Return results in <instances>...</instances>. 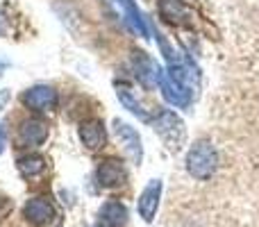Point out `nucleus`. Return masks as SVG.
<instances>
[{
  "label": "nucleus",
  "instance_id": "6e6552de",
  "mask_svg": "<svg viewBox=\"0 0 259 227\" xmlns=\"http://www.w3.org/2000/svg\"><path fill=\"white\" fill-rule=\"evenodd\" d=\"M159 198H161V179H152L141 191L139 202H137L139 216H141L146 223H152V218H155L157 207H159Z\"/></svg>",
  "mask_w": 259,
  "mask_h": 227
},
{
  "label": "nucleus",
  "instance_id": "2eb2a0df",
  "mask_svg": "<svg viewBox=\"0 0 259 227\" xmlns=\"http://www.w3.org/2000/svg\"><path fill=\"white\" fill-rule=\"evenodd\" d=\"M116 96H118V100H121L123 107L130 109V112L137 116L139 120H143V123H150V116H148V112L143 109V105L139 103V100L134 98L132 94H130V89H125V86H118V89H116Z\"/></svg>",
  "mask_w": 259,
  "mask_h": 227
},
{
  "label": "nucleus",
  "instance_id": "dca6fc26",
  "mask_svg": "<svg viewBox=\"0 0 259 227\" xmlns=\"http://www.w3.org/2000/svg\"><path fill=\"white\" fill-rule=\"evenodd\" d=\"M18 170H21L25 177H34V175H39L46 170V159L41 155H36V152L25 155L18 159Z\"/></svg>",
  "mask_w": 259,
  "mask_h": 227
},
{
  "label": "nucleus",
  "instance_id": "9d476101",
  "mask_svg": "<svg viewBox=\"0 0 259 227\" xmlns=\"http://www.w3.org/2000/svg\"><path fill=\"white\" fill-rule=\"evenodd\" d=\"M23 214L34 225H48L55 218V209L46 198H30L25 202V207H23Z\"/></svg>",
  "mask_w": 259,
  "mask_h": 227
},
{
  "label": "nucleus",
  "instance_id": "f3484780",
  "mask_svg": "<svg viewBox=\"0 0 259 227\" xmlns=\"http://www.w3.org/2000/svg\"><path fill=\"white\" fill-rule=\"evenodd\" d=\"M5 146H7V123H0V155H3Z\"/></svg>",
  "mask_w": 259,
  "mask_h": 227
},
{
  "label": "nucleus",
  "instance_id": "412c9836",
  "mask_svg": "<svg viewBox=\"0 0 259 227\" xmlns=\"http://www.w3.org/2000/svg\"><path fill=\"white\" fill-rule=\"evenodd\" d=\"M91 227H103V225H91Z\"/></svg>",
  "mask_w": 259,
  "mask_h": 227
},
{
  "label": "nucleus",
  "instance_id": "9b49d317",
  "mask_svg": "<svg viewBox=\"0 0 259 227\" xmlns=\"http://www.w3.org/2000/svg\"><path fill=\"white\" fill-rule=\"evenodd\" d=\"M130 220V211L123 202L107 200L100 207V223L105 227H125Z\"/></svg>",
  "mask_w": 259,
  "mask_h": 227
},
{
  "label": "nucleus",
  "instance_id": "0eeeda50",
  "mask_svg": "<svg viewBox=\"0 0 259 227\" xmlns=\"http://www.w3.org/2000/svg\"><path fill=\"white\" fill-rule=\"evenodd\" d=\"M80 141L87 150L96 152L105 146L107 141V132H105V123L100 118H87L80 125Z\"/></svg>",
  "mask_w": 259,
  "mask_h": 227
},
{
  "label": "nucleus",
  "instance_id": "20e7f679",
  "mask_svg": "<svg viewBox=\"0 0 259 227\" xmlns=\"http://www.w3.org/2000/svg\"><path fill=\"white\" fill-rule=\"evenodd\" d=\"M23 105L36 114H48L57 107V91L48 84H36L21 96Z\"/></svg>",
  "mask_w": 259,
  "mask_h": 227
},
{
  "label": "nucleus",
  "instance_id": "39448f33",
  "mask_svg": "<svg viewBox=\"0 0 259 227\" xmlns=\"http://www.w3.org/2000/svg\"><path fill=\"white\" fill-rule=\"evenodd\" d=\"M96 179H98L100 187L109 189V191L123 187L127 179L125 166H123L118 159H114V157H107V159H103L98 164V168H96Z\"/></svg>",
  "mask_w": 259,
  "mask_h": 227
},
{
  "label": "nucleus",
  "instance_id": "f257e3e1",
  "mask_svg": "<svg viewBox=\"0 0 259 227\" xmlns=\"http://www.w3.org/2000/svg\"><path fill=\"white\" fill-rule=\"evenodd\" d=\"M219 168V150L214 148V143L200 139L196 141L187 152V173L193 179H211V175Z\"/></svg>",
  "mask_w": 259,
  "mask_h": 227
},
{
  "label": "nucleus",
  "instance_id": "f8f14e48",
  "mask_svg": "<svg viewBox=\"0 0 259 227\" xmlns=\"http://www.w3.org/2000/svg\"><path fill=\"white\" fill-rule=\"evenodd\" d=\"M159 16L170 25H184L189 12L180 0H159Z\"/></svg>",
  "mask_w": 259,
  "mask_h": 227
},
{
  "label": "nucleus",
  "instance_id": "a211bd4d",
  "mask_svg": "<svg viewBox=\"0 0 259 227\" xmlns=\"http://www.w3.org/2000/svg\"><path fill=\"white\" fill-rule=\"evenodd\" d=\"M9 98H12V94H9V89H0V112H3V109L7 107Z\"/></svg>",
  "mask_w": 259,
  "mask_h": 227
},
{
  "label": "nucleus",
  "instance_id": "6ab92c4d",
  "mask_svg": "<svg viewBox=\"0 0 259 227\" xmlns=\"http://www.w3.org/2000/svg\"><path fill=\"white\" fill-rule=\"evenodd\" d=\"M5 34H7V23H5L3 14H0V36H5Z\"/></svg>",
  "mask_w": 259,
  "mask_h": 227
},
{
  "label": "nucleus",
  "instance_id": "f03ea898",
  "mask_svg": "<svg viewBox=\"0 0 259 227\" xmlns=\"http://www.w3.org/2000/svg\"><path fill=\"white\" fill-rule=\"evenodd\" d=\"M152 125H155V132L161 137V141L168 146V150L178 152L180 148L184 146V141H187V129H184L182 118L175 112L161 109V112L157 114V118L152 120Z\"/></svg>",
  "mask_w": 259,
  "mask_h": 227
},
{
  "label": "nucleus",
  "instance_id": "1a4fd4ad",
  "mask_svg": "<svg viewBox=\"0 0 259 227\" xmlns=\"http://www.w3.org/2000/svg\"><path fill=\"white\" fill-rule=\"evenodd\" d=\"M159 86H161V94H164V98L168 100L170 105H175V107H189V103H191V91L184 89L182 84H178V82L173 80V77L168 75V71H161L159 73Z\"/></svg>",
  "mask_w": 259,
  "mask_h": 227
},
{
  "label": "nucleus",
  "instance_id": "4468645a",
  "mask_svg": "<svg viewBox=\"0 0 259 227\" xmlns=\"http://www.w3.org/2000/svg\"><path fill=\"white\" fill-rule=\"evenodd\" d=\"M116 3L121 5L123 14H125V21L134 27V32H139L141 36L148 39V27H146V23H143V16L139 14L137 5H134V0H116Z\"/></svg>",
  "mask_w": 259,
  "mask_h": 227
},
{
  "label": "nucleus",
  "instance_id": "aec40b11",
  "mask_svg": "<svg viewBox=\"0 0 259 227\" xmlns=\"http://www.w3.org/2000/svg\"><path fill=\"white\" fill-rule=\"evenodd\" d=\"M3 66H7V62H3V64H0V75H3Z\"/></svg>",
  "mask_w": 259,
  "mask_h": 227
},
{
  "label": "nucleus",
  "instance_id": "7ed1b4c3",
  "mask_svg": "<svg viewBox=\"0 0 259 227\" xmlns=\"http://www.w3.org/2000/svg\"><path fill=\"white\" fill-rule=\"evenodd\" d=\"M114 137H116L118 146L123 148L125 157L132 164H141L143 159V146H141V137L139 132L132 127V125L123 123V120H114Z\"/></svg>",
  "mask_w": 259,
  "mask_h": 227
},
{
  "label": "nucleus",
  "instance_id": "ddd939ff",
  "mask_svg": "<svg viewBox=\"0 0 259 227\" xmlns=\"http://www.w3.org/2000/svg\"><path fill=\"white\" fill-rule=\"evenodd\" d=\"M159 68H157V64L152 62L150 57H146V53H139L137 55V75L139 80L143 82L146 86H155L159 84Z\"/></svg>",
  "mask_w": 259,
  "mask_h": 227
},
{
  "label": "nucleus",
  "instance_id": "423d86ee",
  "mask_svg": "<svg viewBox=\"0 0 259 227\" xmlns=\"http://www.w3.org/2000/svg\"><path fill=\"white\" fill-rule=\"evenodd\" d=\"M48 139V125L41 118H27L18 127V146L21 148H34Z\"/></svg>",
  "mask_w": 259,
  "mask_h": 227
}]
</instances>
